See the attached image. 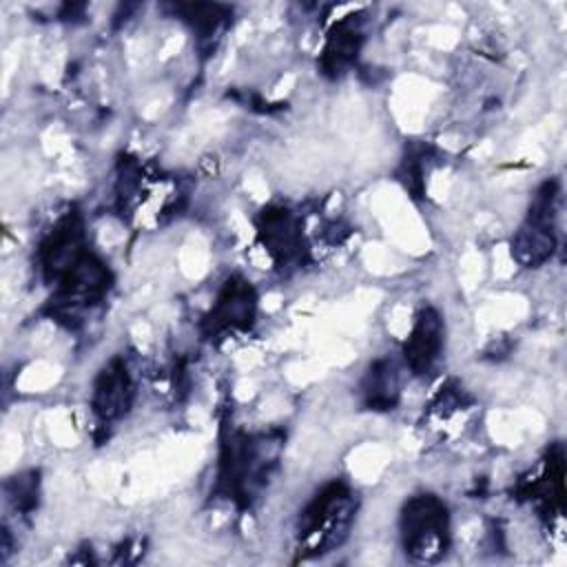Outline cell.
Instances as JSON below:
<instances>
[{
    "mask_svg": "<svg viewBox=\"0 0 567 567\" xmlns=\"http://www.w3.org/2000/svg\"><path fill=\"white\" fill-rule=\"evenodd\" d=\"M354 516V496L348 485H326L299 516V543L306 551L337 549L348 536Z\"/></svg>",
    "mask_w": 567,
    "mask_h": 567,
    "instance_id": "1",
    "label": "cell"
},
{
    "mask_svg": "<svg viewBox=\"0 0 567 567\" xmlns=\"http://www.w3.org/2000/svg\"><path fill=\"white\" fill-rule=\"evenodd\" d=\"M401 543L410 558L439 560L450 545V514L434 494L412 496L401 512Z\"/></svg>",
    "mask_w": 567,
    "mask_h": 567,
    "instance_id": "2",
    "label": "cell"
},
{
    "mask_svg": "<svg viewBox=\"0 0 567 567\" xmlns=\"http://www.w3.org/2000/svg\"><path fill=\"white\" fill-rule=\"evenodd\" d=\"M558 210V184L545 182L536 193L525 224L518 228L512 252L529 268L545 264L556 248V213Z\"/></svg>",
    "mask_w": 567,
    "mask_h": 567,
    "instance_id": "3",
    "label": "cell"
},
{
    "mask_svg": "<svg viewBox=\"0 0 567 567\" xmlns=\"http://www.w3.org/2000/svg\"><path fill=\"white\" fill-rule=\"evenodd\" d=\"M257 312V295L250 281L241 277H230L217 295L215 306L204 319V330L213 339V334H228L248 330L255 321Z\"/></svg>",
    "mask_w": 567,
    "mask_h": 567,
    "instance_id": "4",
    "label": "cell"
},
{
    "mask_svg": "<svg viewBox=\"0 0 567 567\" xmlns=\"http://www.w3.org/2000/svg\"><path fill=\"white\" fill-rule=\"evenodd\" d=\"M135 385L131 372L122 359H113L102 368L93 383L91 408L102 423H113L122 419L133 403Z\"/></svg>",
    "mask_w": 567,
    "mask_h": 567,
    "instance_id": "5",
    "label": "cell"
},
{
    "mask_svg": "<svg viewBox=\"0 0 567 567\" xmlns=\"http://www.w3.org/2000/svg\"><path fill=\"white\" fill-rule=\"evenodd\" d=\"M445 341V330L439 312L434 308H423L403 346V361L414 374H425L434 368L441 357Z\"/></svg>",
    "mask_w": 567,
    "mask_h": 567,
    "instance_id": "6",
    "label": "cell"
},
{
    "mask_svg": "<svg viewBox=\"0 0 567 567\" xmlns=\"http://www.w3.org/2000/svg\"><path fill=\"white\" fill-rule=\"evenodd\" d=\"M363 396L370 410H392L399 396V368L392 359H379L370 365L363 381Z\"/></svg>",
    "mask_w": 567,
    "mask_h": 567,
    "instance_id": "7",
    "label": "cell"
},
{
    "mask_svg": "<svg viewBox=\"0 0 567 567\" xmlns=\"http://www.w3.org/2000/svg\"><path fill=\"white\" fill-rule=\"evenodd\" d=\"M361 40H363V35L357 24H350V22L337 24L326 40V49H323V58H321L323 69L332 75L343 73L354 62Z\"/></svg>",
    "mask_w": 567,
    "mask_h": 567,
    "instance_id": "8",
    "label": "cell"
}]
</instances>
